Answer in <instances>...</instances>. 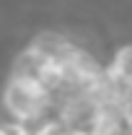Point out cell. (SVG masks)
I'll list each match as a JSON object with an SVG mask.
<instances>
[{
	"label": "cell",
	"instance_id": "5",
	"mask_svg": "<svg viewBox=\"0 0 132 135\" xmlns=\"http://www.w3.org/2000/svg\"><path fill=\"white\" fill-rule=\"evenodd\" d=\"M116 109L122 114V122H124L127 133L132 135V88H122V94L116 99Z\"/></svg>",
	"mask_w": 132,
	"mask_h": 135
},
{
	"label": "cell",
	"instance_id": "4",
	"mask_svg": "<svg viewBox=\"0 0 132 135\" xmlns=\"http://www.w3.org/2000/svg\"><path fill=\"white\" fill-rule=\"evenodd\" d=\"M31 135H73V130L57 114H49V117H44L42 122H36L31 127Z\"/></svg>",
	"mask_w": 132,
	"mask_h": 135
},
{
	"label": "cell",
	"instance_id": "3",
	"mask_svg": "<svg viewBox=\"0 0 132 135\" xmlns=\"http://www.w3.org/2000/svg\"><path fill=\"white\" fill-rule=\"evenodd\" d=\"M106 75L119 88H132V44H122L106 65Z\"/></svg>",
	"mask_w": 132,
	"mask_h": 135
},
{
	"label": "cell",
	"instance_id": "2",
	"mask_svg": "<svg viewBox=\"0 0 132 135\" xmlns=\"http://www.w3.org/2000/svg\"><path fill=\"white\" fill-rule=\"evenodd\" d=\"M75 47L78 44L73 39H67V36H62V34H57V31L36 34L31 39V44H29V50H34L36 55H42L44 60H65Z\"/></svg>",
	"mask_w": 132,
	"mask_h": 135
},
{
	"label": "cell",
	"instance_id": "1",
	"mask_svg": "<svg viewBox=\"0 0 132 135\" xmlns=\"http://www.w3.org/2000/svg\"><path fill=\"white\" fill-rule=\"evenodd\" d=\"M0 101H3V109H5L8 119L21 122L26 127H34L36 122H42L44 117H49L54 112V94L47 91L34 78L11 75L3 86Z\"/></svg>",
	"mask_w": 132,
	"mask_h": 135
}]
</instances>
